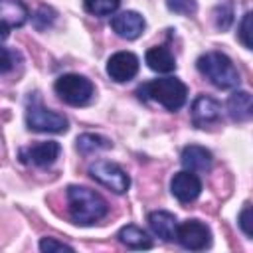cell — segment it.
I'll list each match as a JSON object with an SVG mask.
<instances>
[{"mask_svg": "<svg viewBox=\"0 0 253 253\" xmlns=\"http://www.w3.org/2000/svg\"><path fill=\"white\" fill-rule=\"evenodd\" d=\"M40 251H43V253H57V251H73V247L63 243V241H57L53 237H43L40 241Z\"/></svg>", "mask_w": 253, "mask_h": 253, "instance_id": "cell-25", "label": "cell"}, {"mask_svg": "<svg viewBox=\"0 0 253 253\" xmlns=\"http://www.w3.org/2000/svg\"><path fill=\"white\" fill-rule=\"evenodd\" d=\"M215 16V26L219 28V30H227L229 26H231V22H233V10H231V6H225V4H221V6H217L215 8V12H213Z\"/></svg>", "mask_w": 253, "mask_h": 253, "instance_id": "cell-22", "label": "cell"}, {"mask_svg": "<svg viewBox=\"0 0 253 253\" xmlns=\"http://www.w3.org/2000/svg\"><path fill=\"white\" fill-rule=\"evenodd\" d=\"M221 117V105L208 97V95H198L192 103V123L198 128H208L215 125Z\"/></svg>", "mask_w": 253, "mask_h": 253, "instance_id": "cell-11", "label": "cell"}, {"mask_svg": "<svg viewBox=\"0 0 253 253\" xmlns=\"http://www.w3.org/2000/svg\"><path fill=\"white\" fill-rule=\"evenodd\" d=\"M113 144L109 138L101 136V134H93V132H85L81 136H77V150L81 154H95L101 150H109Z\"/></svg>", "mask_w": 253, "mask_h": 253, "instance_id": "cell-19", "label": "cell"}, {"mask_svg": "<svg viewBox=\"0 0 253 253\" xmlns=\"http://www.w3.org/2000/svg\"><path fill=\"white\" fill-rule=\"evenodd\" d=\"M121 0H83V6L93 16H111L119 8Z\"/></svg>", "mask_w": 253, "mask_h": 253, "instance_id": "cell-20", "label": "cell"}, {"mask_svg": "<svg viewBox=\"0 0 253 253\" xmlns=\"http://www.w3.org/2000/svg\"><path fill=\"white\" fill-rule=\"evenodd\" d=\"M16 65V53L12 49L0 47V73H8L12 71Z\"/></svg>", "mask_w": 253, "mask_h": 253, "instance_id": "cell-26", "label": "cell"}, {"mask_svg": "<svg viewBox=\"0 0 253 253\" xmlns=\"http://www.w3.org/2000/svg\"><path fill=\"white\" fill-rule=\"evenodd\" d=\"M227 113L237 123L249 121L251 115H253V99H251L249 91H235L233 95H229V99H227Z\"/></svg>", "mask_w": 253, "mask_h": 253, "instance_id": "cell-16", "label": "cell"}, {"mask_svg": "<svg viewBox=\"0 0 253 253\" xmlns=\"http://www.w3.org/2000/svg\"><path fill=\"white\" fill-rule=\"evenodd\" d=\"M180 162L186 170L190 172H206L211 168V152L204 146H198V144H190L182 150V156H180Z\"/></svg>", "mask_w": 253, "mask_h": 253, "instance_id": "cell-13", "label": "cell"}, {"mask_svg": "<svg viewBox=\"0 0 253 253\" xmlns=\"http://www.w3.org/2000/svg\"><path fill=\"white\" fill-rule=\"evenodd\" d=\"M67 202H69V215L77 225H93L101 221L109 211L105 198L99 192L89 190L85 186H69Z\"/></svg>", "mask_w": 253, "mask_h": 253, "instance_id": "cell-1", "label": "cell"}, {"mask_svg": "<svg viewBox=\"0 0 253 253\" xmlns=\"http://www.w3.org/2000/svg\"><path fill=\"white\" fill-rule=\"evenodd\" d=\"M138 97L144 101L152 99L168 111H178L186 103L188 89L176 77H162V79H154V81H148L142 87H138Z\"/></svg>", "mask_w": 253, "mask_h": 253, "instance_id": "cell-3", "label": "cell"}, {"mask_svg": "<svg viewBox=\"0 0 253 253\" xmlns=\"http://www.w3.org/2000/svg\"><path fill=\"white\" fill-rule=\"evenodd\" d=\"M198 71L217 89H233L239 85L241 77L233 61L221 51H208L196 61Z\"/></svg>", "mask_w": 253, "mask_h": 253, "instance_id": "cell-2", "label": "cell"}, {"mask_svg": "<svg viewBox=\"0 0 253 253\" xmlns=\"http://www.w3.org/2000/svg\"><path fill=\"white\" fill-rule=\"evenodd\" d=\"M138 65L140 61L132 51H117L107 61V73L113 81L125 83V81H130L138 73Z\"/></svg>", "mask_w": 253, "mask_h": 253, "instance_id": "cell-8", "label": "cell"}, {"mask_svg": "<svg viewBox=\"0 0 253 253\" xmlns=\"http://www.w3.org/2000/svg\"><path fill=\"white\" fill-rule=\"evenodd\" d=\"M170 190H172V196L178 202L190 204V202H194L200 196V192H202V180L196 176V172L182 170V172L174 174V178L170 182Z\"/></svg>", "mask_w": 253, "mask_h": 253, "instance_id": "cell-10", "label": "cell"}, {"mask_svg": "<svg viewBox=\"0 0 253 253\" xmlns=\"http://www.w3.org/2000/svg\"><path fill=\"white\" fill-rule=\"evenodd\" d=\"M59 152H61V146L59 142L55 140H45V142H38L34 146H28V148H22L20 150V158L22 162L26 164H34V166H49L53 164L57 158H59Z\"/></svg>", "mask_w": 253, "mask_h": 253, "instance_id": "cell-9", "label": "cell"}, {"mask_svg": "<svg viewBox=\"0 0 253 253\" xmlns=\"http://www.w3.org/2000/svg\"><path fill=\"white\" fill-rule=\"evenodd\" d=\"M119 241L130 249H150L152 247V239L138 225H125L119 231Z\"/></svg>", "mask_w": 253, "mask_h": 253, "instance_id": "cell-18", "label": "cell"}, {"mask_svg": "<svg viewBox=\"0 0 253 253\" xmlns=\"http://www.w3.org/2000/svg\"><path fill=\"white\" fill-rule=\"evenodd\" d=\"M30 10L20 0H0V22L10 28H20L28 22Z\"/></svg>", "mask_w": 253, "mask_h": 253, "instance_id": "cell-15", "label": "cell"}, {"mask_svg": "<svg viewBox=\"0 0 253 253\" xmlns=\"http://www.w3.org/2000/svg\"><path fill=\"white\" fill-rule=\"evenodd\" d=\"M251 20H253V14L247 12L239 24V40L241 43L247 47V49H253V42H251Z\"/></svg>", "mask_w": 253, "mask_h": 253, "instance_id": "cell-23", "label": "cell"}, {"mask_svg": "<svg viewBox=\"0 0 253 253\" xmlns=\"http://www.w3.org/2000/svg\"><path fill=\"white\" fill-rule=\"evenodd\" d=\"M148 225L152 229V233L164 241H172L176 239V227H178V221L174 217V213L170 211H164V210H158V211H152L148 215Z\"/></svg>", "mask_w": 253, "mask_h": 253, "instance_id": "cell-14", "label": "cell"}, {"mask_svg": "<svg viewBox=\"0 0 253 253\" xmlns=\"http://www.w3.org/2000/svg\"><path fill=\"white\" fill-rule=\"evenodd\" d=\"M166 6H168L170 12L182 14V16H190L198 10L196 0H166Z\"/></svg>", "mask_w": 253, "mask_h": 253, "instance_id": "cell-21", "label": "cell"}, {"mask_svg": "<svg viewBox=\"0 0 253 253\" xmlns=\"http://www.w3.org/2000/svg\"><path fill=\"white\" fill-rule=\"evenodd\" d=\"M144 26H146L144 18L134 10L121 12L111 20V28L115 30V34L125 40H136L144 32Z\"/></svg>", "mask_w": 253, "mask_h": 253, "instance_id": "cell-12", "label": "cell"}, {"mask_svg": "<svg viewBox=\"0 0 253 253\" xmlns=\"http://www.w3.org/2000/svg\"><path fill=\"white\" fill-rule=\"evenodd\" d=\"M144 61L146 65L156 71V73H170L176 69V59L172 55V51L164 45H156V47H150L144 55Z\"/></svg>", "mask_w": 253, "mask_h": 253, "instance_id": "cell-17", "label": "cell"}, {"mask_svg": "<svg viewBox=\"0 0 253 253\" xmlns=\"http://www.w3.org/2000/svg\"><path fill=\"white\" fill-rule=\"evenodd\" d=\"M10 36V26H6L4 22H0V42H4Z\"/></svg>", "mask_w": 253, "mask_h": 253, "instance_id": "cell-27", "label": "cell"}, {"mask_svg": "<svg viewBox=\"0 0 253 253\" xmlns=\"http://www.w3.org/2000/svg\"><path fill=\"white\" fill-rule=\"evenodd\" d=\"M26 125L34 132H65L67 119L61 113L45 109L42 105H30L26 111Z\"/></svg>", "mask_w": 253, "mask_h": 253, "instance_id": "cell-6", "label": "cell"}, {"mask_svg": "<svg viewBox=\"0 0 253 253\" xmlns=\"http://www.w3.org/2000/svg\"><path fill=\"white\" fill-rule=\"evenodd\" d=\"M53 89L59 95V99L71 107H83L95 95L93 83L87 77L77 75V73H67V75L57 77L53 83Z\"/></svg>", "mask_w": 253, "mask_h": 253, "instance_id": "cell-4", "label": "cell"}, {"mask_svg": "<svg viewBox=\"0 0 253 253\" xmlns=\"http://www.w3.org/2000/svg\"><path fill=\"white\" fill-rule=\"evenodd\" d=\"M89 176L115 194H125L130 186L128 174L119 164L109 162V160H95L89 166Z\"/></svg>", "mask_w": 253, "mask_h": 253, "instance_id": "cell-5", "label": "cell"}, {"mask_svg": "<svg viewBox=\"0 0 253 253\" xmlns=\"http://www.w3.org/2000/svg\"><path fill=\"white\" fill-rule=\"evenodd\" d=\"M237 221H239L241 231H243L247 237H253V213H251V204H245V206H243V210H241Z\"/></svg>", "mask_w": 253, "mask_h": 253, "instance_id": "cell-24", "label": "cell"}, {"mask_svg": "<svg viewBox=\"0 0 253 253\" xmlns=\"http://www.w3.org/2000/svg\"><path fill=\"white\" fill-rule=\"evenodd\" d=\"M176 241L190 251H202L211 243L210 227L200 219H188L176 227Z\"/></svg>", "mask_w": 253, "mask_h": 253, "instance_id": "cell-7", "label": "cell"}]
</instances>
